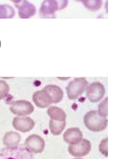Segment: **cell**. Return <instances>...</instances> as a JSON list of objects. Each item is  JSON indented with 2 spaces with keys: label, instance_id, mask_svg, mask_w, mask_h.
Instances as JSON below:
<instances>
[{
  "label": "cell",
  "instance_id": "19",
  "mask_svg": "<svg viewBox=\"0 0 129 159\" xmlns=\"http://www.w3.org/2000/svg\"><path fill=\"white\" fill-rule=\"evenodd\" d=\"M10 91V87L5 80H0V100H2Z\"/></svg>",
  "mask_w": 129,
  "mask_h": 159
},
{
  "label": "cell",
  "instance_id": "25",
  "mask_svg": "<svg viewBox=\"0 0 129 159\" xmlns=\"http://www.w3.org/2000/svg\"><path fill=\"white\" fill-rule=\"evenodd\" d=\"M11 159H12V158H11Z\"/></svg>",
  "mask_w": 129,
  "mask_h": 159
},
{
  "label": "cell",
  "instance_id": "8",
  "mask_svg": "<svg viewBox=\"0 0 129 159\" xmlns=\"http://www.w3.org/2000/svg\"><path fill=\"white\" fill-rule=\"evenodd\" d=\"M58 11L57 0H44L39 10L42 18H55V12Z\"/></svg>",
  "mask_w": 129,
  "mask_h": 159
},
{
  "label": "cell",
  "instance_id": "5",
  "mask_svg": "<svg viewBox=\"0 0 129 159\" xmlns=\"http://www.w3.org/2000/svg\"><path fill=\"white\" fill-rule=\"evenodd\" d=\"M68 153L73 157H85L90 153L91 150V143L86 139H82L79 143L75 144H69Z\"/></svg>",
  "mask_w": 129,
  "mask_h": 159
},
{
  "label": "cell",
  "instance_id": "6",
  "mask_svg": "<svg viewBox=\"0 0 129 159\" xmlns=\"http://www.w3.org/2000/svg\"><path fill=\"white\" fill-rule=\"evenodd\" d=\"M25 146L34 153H41L45 149V140L42 136L36 134H32L25 140Z\"/></svg>",
  "mask_w": 129,
  "mask_h": 159
},
{
  "label": "cell",
  "instance_id": "11",
  "mask_svg": "<svg viewBox=\"0 0 129 159\" xmlns=\"http://www.w3.org/2000/svg\"><path fill=\"white\" fill-rule=\"evenodd\" d=\"M83 139V134L78 128H70L63 133V140L69 144H75L79 143Z\"/></svg>",
  "mask_w": 129,
  "mask_h": 159
},
{
  "label": "cell",
  "instance_id": "22",
  "mask_svg": "<svg viewBox=\"0 0 129 159\" xmlns=\"http://www.w3.org/2000/svg\"><path fill=\"white\" fill-rule=\"evenodd\" d=\"M10 1H12V2H14L15 4H18V3H20V2H21L22 0H10Z\"/></svg>",
  "mask_w": 129,
  "mask_h": 159
},
{
  "label": "cell",
  "instance_id": "4",
  "mask_svg": "<svg viewBox=\"0 0 129 159\" xmlns=\"http://www.w3.org/2000/svg\"><path fill=\"white\" fill-rule=\"evenodd\" d=\"M10 111L17 116H26L34 112V107L29 101L18 100L11 105Z\"/></svg>",
  "mask_w": 129,
  "mask_h": 159
},
{
  "label": "cell",
  "instance_id": "12",
  "mask_svg": "<svg viewBox=\"0 0 129 159\" xmlns=\"http://www.w3.org/2000/svg\"><path fill=\"white\" fill-rule=\"evenodd\" d=\"M21 140V135L16 132H7L3 136L2 142L5 146L7 148H15L19 144L20 141Z\"/></svg>",
  "mask_w": 129,
  "mask_h": 159
},
{
  "label": "cell",
  "instance_id": "24",
  "mask_svg": "<svg viewBox=\"0 0 129 159\" xmlns=\"http://www.w3.org/2000/svg\"><path fill=\"white\" fill-rule=\"evenodd\" d=\"M75 1H76V2H80L81 0H75Z\"/></svg>",
  "mask_w": 129,
  "mask_h": 159
},
{
  "label": "cell",
  "instance_id": "15",
  "mask_svg": "<svg viewBox=\"0 0 129 159\" xmlns=\"http://www.w3.org/2000/svg\"><path fill=\"white\" fill-rule=\"evenodd\" d=\"M65 127H66V121H56L54 119H50L49 128H50L51 134L54 136H58L62 134Z\"/></svg>",
  "mask_w": 129,
  "mask_h": 159
},
{
  "label": "cell",
  "instance_id": "23",
  "mask_svg": "<svg viewBox=\"0 0 129 159\" xmlns=\"http://www.w3.org/2000/svg\"><path fill=\"white\" fill-rule=\"evenodd\" d=\"M74 159H84V158H81V157H77V158H74Z\"/></svg>",
  "mask_w": 129,
  "mask_h": 159
},
{
  "label": "cell",
  "instance_id": "9",
  "mask_svg": "<svg viewBox=\"0 0 129 159\" xmlns=\"http://www.w3.org/2000/svg\"><path fill=\"white\" fill-rule=\"evenodd\" d=\"M18 9V15L21 19H29L36 14V7L28 0H22L18 4H15Z\"/></svg>",
  "mask_w": 129,
  "mask_h": 159
},
{
  "label": "cell",
  "instance_id": "18",
  "mask_svg": "<svg viewBox=\"0 0 129 159\" xmlns=\"http://www.w3.org/2000/svg\"><path fill=\"white\" fill-rule=\"evenodd\" d=\"M107 104H108V98H106L102 101L100 104L98 105V114L100 116L103 118L107 117L108 115V110H107Z\"/></svg>",
  "mask_w": 129,
  "mask_h": 159
},
{
  "label": "cell",
  "instance_id": "1",
  "mask_svg": "<svg viewBox=\"0 0 129 159\" xmlns=\"http://www.w3.org/2000/svg\"><path fill=\"white\" fill-rule=\"evenodd\" d=\"M84 124L85 128L91 132H98L106 129L108 120L106 118L100 116L97 111H90L84 117Z\"/></svg>",
  "mask_w": 129,
  "mask_h": 159
},
{
  "label": "cell",
  "instance_id": "13",
  "mask_svg": "<svg viewBox=\"0 0 129 159\" xmlns=\"http://www.w3.org/2000/svg\"><path fill=\"white\" fill-rule=\"evenodd\" d=\"M43 89L46 90V92L50 94L53 103L60 102L63 98V92H62V89L58 87V85L49 84V85H46Z\"/></svg>",
  "mask_w": 129,
  "mask_h": 159
},
{
  "label": "cell",
  "instance_id": "2",
  "mask_svg": "<svg viewBox=\"0 0 129 159\" xmlns=\"http://www.w3.org/2000/svg\"><path fill=\"white\" fill-rule=\"evenodd\" d=\"M88 81L85 77H78L69 82L66 87L67 98L70 100H76L86 90Z\"/></svg>",
  "mask_w": 129,
  "mask_h": 159
},
{
  "label": "cell",
  "instance_id": "17",
  "mask_svg": "<svg viewBox=\"0 0 129 159\" xmlns=\"http://www.w3.org/2000/svg\"><path fill=\"white\" fill-rule=\"evenodd\" d=\"M81 2L88 10L91 11L100 10L102 6V0H81Z\"/></svg>",
  "mask_w": 129,
  "mask_h": 159
},
{
  "label": "cell",
  "instance_id": "16",
  "mask_svg": "<svg viewBox=\"0 0 129 159\" xmlns=\"http://www.w3.org/2000/svg\"><path fill=\"white\" fill-rule=\"evenodd\" d=\"M15 10L8 4L0 5V19H12L15 16Z\"/></svg>",
  "mask_w": 129,
  "mask_h": 159
},
{
  "label": "cell",
  "instance_id": "21",
  "mask_svg": "<svg viewBox=\"0 0 129 159\" xmlns=\"http://www.w3.org/2000/svg\"><path fill=\"white\" fill-rule=\"evenodd\" d=\"M58 3V10L64 9L68 4V0H57Z\"/></svg>",
  "mask_w": 129,
  "mask_h": 159
},
{
  "label": "cell",
  "instance_id": "3",
  "mask_svg": "<svg viewBox=\"0 0 129 159\" xmlns=\"http://www.w3.org/2000/svg\"><path fill=\"white\" fill-rule=\"evenodd\" d=\"M106 93L104 85L100 82H93L86 89V97L93 103L98 102L102 100Z\"/></svg>",
  "mask_w": 129,
  "mask_h": 159
},
{
  "label": "cell",
  "instance_id": "7",
  "mask_svg": "<svg viewBox=\"0 0 129 159\" xmlns=\"http://www.w3.org/2000/svg\"><path fill=\"white\" fill-rule=\"evenodd\" d=\"M13 128L21 132H30L35 126V122L30 117L26 116H16L12 120Z\"/></svg>",
  "mask_w": 129,
  "mask_h": 159
},
{
  "label": "cell",
  "instance_id": "10",
  "mask_svg": "<svg viewBox=\"0 0 129 159\" xmlns=\"http://www.w3.org/2000/svg\"><path fill=\"white\" fill-rule=\"evenodd\" d=\"M33 101L39 108H46L53 103L50 94L45 89L36 91L33 95Z\"/></svg>",
  "mask_w": 129,
  "mask_h": 159
},
{
  "label": "cell",
  "instance_id": "14",
  "mask_svg": "<svg viewBox=\"0 0 129 159\" xmlns=\"http://www.w3.org/2000/svg\"><path fill=\"white\" fill-rule=\"evenodd\" d=\"M47 114L50 119L56 120V121H66V119H67V115L65 113V111L59 107H54V106L48 107Z\"/></svg>",
  "mask_w": 129,
  "mask_h": 159
},
{
  "label": "cell",
  "instance_id": "20",
  "mask_svg": "<svg viewBox=\"0 0 129 159\" xmlns=\"http://www.w3.org/2000/svg\"><path fill=\"white\" fill-rule=\"evenodd\" d=\"M107 144H108V139L105 138L101 141L99 144V151L102 155L105 157H108V148H107Z\"/></svg>",
  "mask_w": 129,
  "mask_h": 159
}]
</instances>
